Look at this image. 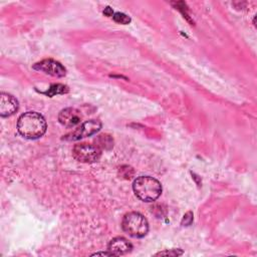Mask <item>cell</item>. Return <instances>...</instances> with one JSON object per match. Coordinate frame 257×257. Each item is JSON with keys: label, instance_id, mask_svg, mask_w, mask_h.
Segmentation results:
<instances>
[{"label": "cell", "instance_id": "6da1fadb", "mask_svg": "<svg viewBox=\"0 0 257 257\" xmlns=\"http://www.w3.org/2000/svg\"><path fill=\"white\" fill-rule=\"evenodd\" d=\"M46 121L44 117L36 111H27L21 114L17 121V130L25 139L35 140L46 132Z\"/></svg>", "mask_w": 257, "mask_h": 257}, {"label": "cell", "instance_id": "7a4b0ae2", "mask_svg": "<svg viewBox=\"0 0 257 257\" xmlns=\"http://www.w3.org/2000/svg\"><path fill=\"white\" fill-rule=\"evenodd\" d=\"M133 190L140 200L144 202H154L162 193V185L153 177L141 176L134 181Z\"/></svg>", "mask_w": 257, "mask_h": 257}, {"label": "cell", "instance_id": "3957f363", "mask_svg": "<svg viewBox=\"0 0 257 257\" xmlns=\"http://www.w3.org/2000/svg\"><path fill=\"white\" fill-rule=\"evenodd\" d=\"M122 230L132 237L142 238L149 231L147 219L138 212H130L124 215L121 222Z\"/></svg>", "mask_w": 257, "mask_h": 257}, {"label": "cell", "instance_id": "277c9868", "mask_svg": "<svg viewBox=\"0 0 257 257\" xmlns=\"http://www.w3.org/2000/svg\"><path fill=\"white\" fill-rule=\"evenodd\" d=\"M72 155L74 159L81 163H94L97 162L101 156L100 149L95 145L90 144H77L73 147Z\"/></svg>", "mask_w": 257, "mask_h": 257}, {"label": "cell", "instance_id": "5b68a950", "mask_svg": "<svg viewBox=\"0 0 257 257\" xmlns=\"http://www.w3.org/2000/svg\"><path fill=\"white\" fill-rule=\"evenodd\" d=\"M101 127V122L97 119H90L82 124H80L78 127H76L72 133L66 135L63 139L68 141H77L82 138H86L89 136L94 135L97 133Z\"/></svg>", "mask_w": 257, "mask_h": 257}, {"label": "cell", "instance_id": "8992f818", "mask_svg": "<svg viewBox=\"0 0 257 257\" xmlns=\"http://www.w3.org/2000/svg\"><path fill=\"white\" fill-rule=\"evenodd\" d=\"M33 68L56 77H62L66 74V70L63 67V65L60 62L53 59L41 60L40 62L35 63L33 65Z\"/></svg>", "mask_w": 257, "mask_h": 257}, {"label": "cell", "instance_id": "52a82bcc", "mask_svg": "<svg viewBox=\"0 0 257 257\" xmlns=\"http://www.w3.org/2000/svg\"><path fill=\"white\" fill-rule=\"evenodd\" d=\"M58 120L65 127H74L80 123L81 114L78 109L74 107H67L59 112Z\"/></svg>", "mask_w": 257, "mask_h": 257}, {"label": "cell", "instance_id": "ba28073f", "mask_svg": "<svg viewBox=\"0 0 257 257\" xmlns=\"http://www.w3.org/2000/svg\"><path fill=\"white\" fill-rule=\"evenodd\" d=\"M18 109V101L11 94L2 92L0 94V115L5 117L12 115Z\"/></svg>", "mask_w": 257, "mask_h": 257}, {"label": "cell", "instance_id": "9c48e42d", "mask_svg": "<svg viewBox=\"0 0 257 257\" xmlns=\"http://www.w3.org/2000/svg\"><path fill=\"white\" fill-rule=\"evenodd\" d=\"M132 249H133V245L131 244V242H128L123 237H116L109 242L107 250L111 252L113 256H119V255H123L131 252Z\"/></svg>", "mask_w": 257, "mask_h": 257}, {"label": "cell", "instance_id": "30bf717a", "mask_svg": "<svg viewBox=\"0 0 257 257\" xmlns=\"http://www.w3.org/2000/svg\"><path fill=\"white\" fill-rule=\"evenodd\" d=\"M66 92H68V87L64 84L57 83V84H52L50 86V88L44 93L49 95V96H53L55 94H63V93H66Z\"/></svg>", "mask_w": 257, "mask_h": 257}, {"label": "cell", "instance_id": "8fae6325", "mask_svg": "<svg viewBox=\"0 0 257 257\" xmlns=\"http://www.w3.org/2000/svg\"><path fill=\"white\" fill-rule=\"evenodd\" d=\"M112 18L116 23H119V24H128L131 22V18L126 14L121 12L114 13L112 15Z\"/></svg>", "mask_w": 257, "mask_h": 257}, {"label": "cell", "instance_id": "7c38bea8", "mask_svg": "<svg viewBox=\"0 0 257 257\" xmlns=\"http://www.w3.org/2000/svg\"><path fill=\"white\" fill-rule=\"evenodd\" d=\"M183 251L180 249H172V250H167V251H162L157 253V256H179L182 255Z\"/></svg>", "mask_w": 257, "mask_h": 257}, {"label": "cell", "instance_id": "4fadbf2b", "mask_svg": "<svg viewBox=\"0 0 257 257\" xmlns=\"http://www.w3.org/2000/svg\"><path fill=\"white\" fill-rule=\"evenodd\" d=\"M103 14L106 15V16H112V15H113V12H112V10L110 9V7H106V8L104 9V11H103Z\"/></svg>", "mask_w": 257, "mask_h": 257}, {"label": "cell", "instance_id": "5bb4252c", "mask_svg": "<svg viewBox=\"0 0 257 257\" xmlns=\"http://www.w3.org/2000/svg\"><path fill=\"white\" fill-rule=\"evenodd\" d=\"M93 256H95V255H104V256H113V254L111 253V252H96V253H94V254H92Z\"/></svg>", "mask_w": 257, "mask_h": 257}]
</instances>
